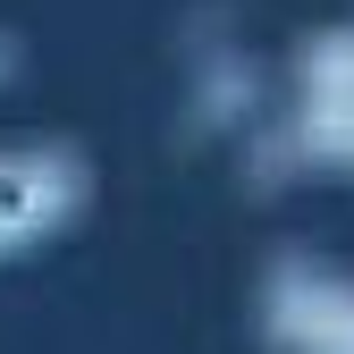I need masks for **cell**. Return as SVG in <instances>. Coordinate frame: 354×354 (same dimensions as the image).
Returning a JSON list of instances; mask_svg holds the SVG:
<instances>
[{
    "label": "cell",
    "mask_w": 354,
    "mask_h": 354,
    "mask_svg": "<svg viewBox=\"0 0 354 354\" xmlns=\"http://www.w3.org/2000/svg\"><path fill=\"white\" fill-rule=\"evenodd\" d=\"M304 144L321 160L354 169V34H329L313 42V59H304Z\"/></svg>",
    "instance_id": "2"
},
{
    "label": "cell",
    "mask_w": 354,
    "mask_h": 354,
    "mask_svg": "<svg viewBox=\"0 0 354 354\" xmlns=\"http://www.w3.org/2000/svg\"><path fill=\"white\" fill-rule=\"evenodd\" d=\"M84 203V160L68 144H0V261L51 245Z\"/></svg>",
    "instance_id": "1"
}]
</instances>
